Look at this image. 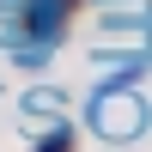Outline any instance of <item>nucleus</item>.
Masks as SVG:
<instances>
[{
	"mask_svg": "<svg viewBox=\"0 0 152 152\" xmlns=\"http://www.w3.org/2000/svg\"><path fill=\"white\" fill-rule=\"evenodd\" d=\"M31 152H79V128H73V122H49Z\"/></svg>",
	"mask_w": 152,
	"mask_h": 152,
	"instance_id": "obj_3",
	"label": "nucleus"
},
{
	"mask_svg": "<svg viewBox=\"0 0 152 152\" xmlns=\"http://www.w3.org/2000/svg\"><path fill=\"white\" fill-rule=\"evenodd\" d=\"M49 55H55L49 43H31V49L18 43V49H12V67H24V73H43V67H49Z\"/></svg>",
	"mask_w": 152,
	"mask_h": 152,
	"instance_id": "obj_4",
	"label": "nucleus"
},
{
	"mask_svg": "<svg viewBox=\"0 0 152 152\" xmlns=\"http://www.w3.org/2000/svg\"><path fill=\"white\" fill-rule=\"evenodd\" d=\"M73 6H79V0H24V6L12 12V37H18V43H49V49H55L61 31H67V18H73Z\"/></svg>",
	"mask_w": 152,
	"mask_h": 152,
	"instance_id": "obj_1",
	"label": "nucleus"
},
{
	"mask_svg": "<svg viewBox=\"0 0 152 152\" xmlns=\"http://www.w3.org/2000/svg\"><path fill=\"white\" fill-rule=\"evenodd\" d=\"M140 104H134V91H122V110L110 91H91V128L104 134V140H128V134H140Z\"/></svg>",
	"mask_w": 152,
	"mask_h": 152,
	"instance_id": "obj_2",
	"label": "nucleus"
}]
</instances>
